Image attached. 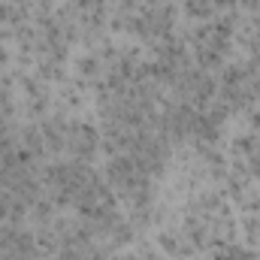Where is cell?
Returning a JSON list of instances; mask_svg holds the SVG:
<instances>
[{
    "mask_svg": "<svg viewBox=\"0 0 260 260\" xmlns=\"http://www.w3.org/2000/svg\"><path fill=\"white\" fill-rule=\"evenodd\" d=\"M224 109H242L257 112L260 109V64H230L224 67V76L218 82V94Z\"/></svg>",
    "mask_w": 260,
    "mask_h": 260,
    "instance_id": "6da1fadb",
    "label": "cell"
}]
</instances>
